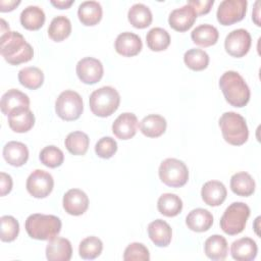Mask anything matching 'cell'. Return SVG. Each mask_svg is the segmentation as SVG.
Masks as SVG:
<instances>
[{
    "mask_svg": "<svg viewBox=\"0 0 261 261\" xmlns=\"http://www.w3.org/2000/svg\"><path fill=\"white\" fill-rule=\"evenodd\" d=\"M0 53L12 65L30 61L34 56L33 47L18 32H11L6 21L1 18Z\"/></svg>",
    "mask_w": 261,
    "mask_h": 261,
    "instance_id": "1",
    "label": "cell"
},
{
    "mask_svg": "<svg viewBox=\"0 0 261 261\" xmlns=\"http://www.w3.org/2000/svg\"><path fill=\"white\" fill-rule=\"evenodd\" d=\"M225 100L234 107H244L250 100V89L243 76L233 70L225 71L219 80Z\"/></svg>",
    "mask_w": 261,
    "mask_h": 261,
    "instance_id": "2",
    "label": "cell"
},
{
    "mask_svg": "<svg viewBox=\"0 0 261 261\" xmlns=\"http://www.w3.org/2000/svg\"><path fill=\"white\" fill-rule=\"evenodd\" d=\"M24 227L32 239L49 241L60 232L61 220L55 215L35 213L27 218Z\"/></svg>",
    "mask_w": 261,
    "mask_h": 261,
    "instance_id": "3",
    "label": "cell"
},
{
    "mask_svg": "<svg viewBox=\"0 0 261 261\" xmlns=\"http://www.w3.org/2000/svg\"><path fill=\"white\" fill-rule=\"evenodd\" d=\"M219 126L225 142L233 146L245 144L249 138V129L245 118L232 111L224 112L219 118Z\"/></svg>",
    "mask_w": 261,
    "mask_h": 261,
    "instance_id": "4",
    "label": "cell"
},
{
    "mask_svg": "<svg viewBox=\"0 0 261 261\" xmlns=\"http://www.w3.org/2000/svg\"><path fill=\"white\" fill-rule=\"evenodd\" d=\"M120 103L118 92L110 87L105 86L95 90L89 99L91 111L99 117H106L114 113Z\"/></svg>",
    "mask_w": 261,
    "mask_h": 261,
    "instance_id": "5",
    "label": "cell"
},
{
    "mask_svg": "<svg viewBox=\"0 0 261 261\" xmlns=\"http://www.w3.org/2000/svg\"><path fill=\"white\" fill-rule=\"evenodd\" d=\"M250 216V208L243 202L231 203L220 218L221 229L229 236L242 232Z\"/></svg>",
    "mask_w": 261,
    "mask_h": 261,
    "instance_id": "6",
    "label": "cell"
},
{
    "mask_svg": "<svg viewBox=\"0 0 261 261\" xmlns=\"http://www.w3.org/2000/svg\"><path fill=\"white\" fill-rule=\"evenodd\" d=\"M158 173L161 181L172 188L182 187L189 179L187 165L181 160L175 158H167L163 160L159 166Z\"/></svg>",
    "mask_w": 261,
    "mask_h": 261,
    "instance_id": "7",
    "label": "cell"
},
{
    "mask_svg": "<svg viewBox=\"0 0 261 261\" xmlns=\"http://www.w3.org/2000/svg\"><path fill=\"white\" fill-rule=\"evenodd\" d=\"M83 110V99L81 95L74 91H63L56 99L55 111L56 114L63 120H76L77 118H80Z\"/></svg>",
    "mask_w": 261,
    "mask_h": 261,
    "instance_id": "8",
    "label": "cell"
},
{
    "mask_svg": "<svg viewBox=\"0 0 261 261\" xmlns=\"http://www.w3.org/2000/svg\"><path fill=\"white\" fill-rule=\"evenodd\" d=\"M247 4L246 0H223L217 8V20L222 25L241 21L245 17Z\"/></svg>",
    "mask_w": 261,
    "mask_h": 261,
    "instance_id": "9",
    "label": "cell"
},
{
    "mask_svg": "<svg viewBox=\"0 0 261 261\" xmlns=\"http://www.w3.org/2000/svg\"><path fill=\"white\" fill-rule=\"evenodd\" d=\"M54 179L52 175L42 169L34 170L27 179V190L35 198H46L52 192Z\"/></svg>",
    "mask_w": 261,
    "mask_h": 261,
    "instance_id": "10",
    "label": "cell"
},
{
    "mask_svg": "<svg viewBox=\"0 0 261 261\" xmlns=\"http://www.w3.org/2000/svg\"><path fill=\"white\" fill-rule=\"evenodd\" d=\"M252 39L250 33L245 29L231 31L225 38L224 47L226 52L237 58L245 56L251 47Z\"/></svg>",
    "mask_w": 261,
    "mask_h": 261,
    "instance_id": "11",
    "label": "cell"
},
{
    "mask_svg": "<svg viewBox=\"0 0 261 261\" xmlns=\"http://www.w3.org/2000/svg\"><path fill=\"white\" fill-rule=\"evenodd\" d=\"M76 74L79 79L87 85L98 83L103 76V65L100 60L93 57H85L76 64Z\"/></svg>",
    "mask_w": 261,
    "mask_h": 261,
    "instance_id": "12",
    "label": "cell"
},
{
    "mask_svg": "<svg viewBox=\"0 0 261 261\" xmlns=\"http://www.w3.org/2000/svg\"><path fill=\"white\" fill-rule=\"evenodd\" d=\"M63 208L70 215L79 216L84 214L89 207L87 194L80 189H70L63 196Z\"/></svg>",
    "mask_w": 261,
    "mask_h": 261,
    "instance_id": "13",
    "label": "cell"
},
{
    "mask_svg": "<svg viewBox=\"0 0 261 261\" xmlns=\"http://www.w3.org/2000/svg\"><path fill=\"white\" fill-rule=\"evenodd\" d=\"M196 18L197 14L194 8L191 5L186 4L171 11L168 17V23L177 32H186L192 28Z\"/></svg>",
    "mask_w": 261,
    "mask_h": 261,
    "instance_id": "14",
    "label": "cell"
},
{
    "mask_svg": "<svg viewBox=\"0 0 261 261\" xmlns=\"http://www.w3.org/2000/svg\"><path fill=\"white\" fill-rule=\"evenodd\" d=\"M138 127L139 121L136 114L124 112L114 120L112 132L120 140H129L137 134Z\"/></svg>",
    "mask_w": 261,
    "mask_h": 261,
    "instance_id": "15",
    "label": "cell"
},
{
    "mask_svg": "<svg viewBox=\"0 0 261 261\" xmlns=\"http://www.w3.org/2000/svg\"><path fill=\"white\" fill-rule=\"evenodd\" d=\"M114 47L118 54L132 57L141 52L143 43L138 35L130 32H124L117 36Z\"/></svg>",
    "mask_w": 261,
    "mask_h": 261,
    "instance_id": "16",
    "label": "cell"
},
{
    "mask_svg": "<svg viewBox=\"0 0 261 261\" xmlns=\"http://www.w3.org/2000/svg\"><path fill=\"white\" fill-rule=\"evenodd\" d=\"M72 247L67 239L55 237L49 240L46 246V258L49 261H69Z\"/></svg>",
    "mask_w": 261,
    "mask_h": 261,
    "instance_id": "17",
    "label": "cell"
},
{
    "mask_svg": "<svg viewBox=\"0 0 261 261\" xmlns=\"http://www.w3.org/2000/svg\"><path fill=\"white\" fill-rule=\"evenodd\" d=\"M1 111L4 115H9L15 109L30 108V98L27 94L16 89H10L3 94L0 102Z\"/></svg>",
    "mask_w": 261,
    "mask_h": 261,
    "instance_id": "18",
    "label": "cell"
},
{
    "mask_svg": "<svg viewBox=\"0 0 261 261\" xmlns=\"http://www.w3.org/2000/svg\"><path fill=\"white\" fill-rule=\"evenodd\" d=\"M227 191L225 186L218 180H209L204 184L201 190L203 201L209 206H219L226 199Z\"/></svg>",
    "mask_w": 261,
    "mask_h": 261,
    "instance_id": "19",
    "label": "cell"
},
{
    "mask_svg": "<svg viewBox=\"0 0 261 261\" xmlns=\"http://www.w3.org/2000/svg\"><path fill=\"white\" fill-rule=\"evenodd\" d=\"M258 247L251 238H242L234 241L230 247L231 257L237 261H251L256 258Z\"/></svg>",
    "mask_w": 261,
    "mask_h": 261,
    "instance_id": "20",
    "label": "cell"
},
{
    "mask_svg": "<svg viewBox=\"0 0 261 261\" xmlns=\"http://www.w3.org/2000/svg\"><path fill=\"white\" fill-rule=\"evenodd\" d=\"M8 124L15 133H27L35 124V115L30 108L15 109L8 115Z\"/></svg>",
    "mask_w": 261,
    "mask_h": 261,
    "instance_id": "21",
    "label": "cell"
},
{
    "mask_svg": "<svg viewBox=\"0 0 261 261\" xmlns=\"http://www.w3.org/2000/svg\"><path fill=\"white\" fill-rule=\"evenodd\" d=\"M3 157L8 164L19 167L29 159L28 147L23 143L10 141L3 147Z\"/></svg>",
    "mask_w": 261,
    "mask_h": 261,
    "instance_id": "22",
    "label": "cell"
},
{
    "mask_svg": "<svg viewBox=\"0 0 261 261\" xmlns=\"http://www.w3.org/2000/svg\"><path fill=\"white\" fill-rule=\"evenodd\" d=\"M148 234L157 247H167L171 242L172 230L166 221L156 219L149 223Z\"/></svg>",
    "mask_w": 261,
    "mask_h": 261,
    "instance_id": "23",
    "label": "cell"
},
{
    "mask_svg": "<svg viewBox=\"0 0 261 261\" xmlns=\"http://www.w3.org/2000/svg\"><path fill=\"white\" fill-rule=\"evenodd\" d=\"M186 223L188 227L197 232H203L208 230L213 224L212 214L203 208L193 209L186 218Z\"/></svg>",
    "mask_w": 261,
    "mask_h": 261,
    "instance_id": "24",
    "label": "cell"
},
{
    "mask_svg": "<svg viewBox=\"0 0 261 261\" xmlns=\"http://www.w3.org/2000/svg\"><path fill=\"white\" fill-rule=\"evenodd\" d=\"M102 14V6L97 1H84L77 9L79 19L85 25L97 24L101 20Z\"/></svg>",
    "mask_w": 261,
    "mask_h": 261,
    "instance_id": "25",
    "label": "cell"
},
{
    "mask_svg": "<svg viewBox=\"0 0 261 261\" xmlns=\"http://www.w3.org/2000/svg\"><path fill=\"white\" fill-rule=\"evenodd\" d=\"M204 251L206 256L211 260H224L228 252L227 242L222 236L213 234L205 241Z\"/></svg>",
    "mask_w": 261,
    "mask_h": 261,
    "instance_id": "26",
    "label": "cell"
},
{
    "mask_svg": "<svg viewBox=\"0 0 261 261\" xmlns=\"http://www.w3.org/2000/svg\"><path fill=\"white\" fill-rule=\"evenodd\" d=\"M19 19L24 29L37 31L43 27L46 17L42 8L36 5H30L21 11Z\"/></svg>",
    "mask_w": 261,
    "mask_h": 261,
    "instance_id": "27",
    "label": "cell"
},
{
    "mask_svg": "<svg viewBox=\"0 0 261 261\" xmlns=\"http://www.w3.org/2000/svg\"><path fill=\"white\" fill-rule=\"evenodd\" d=\"M219 37V33L212 24L204 23L196 27L192 33L191 38L196 45L201 47H209L216 44Z\"/></svg>",
    "mask_w": 261,
    "mask_h": 261,
    "instance_id": "28",
    "label": "cell"
},
{
    "mask_svg": "<svg viewBox=\"0 0 261 261\" xmlns=\"http://www.w3.org/2000/svg\"><path fill=\"white\" fill-rule=\"evenodd\" d=\"M255 180L248 172L240 171L230 177V189L238 196L249 197L255 192Z\"/></svg>",
    "mask_w": 261,
    "mask_h": 261,
    "instance_id": "29",
    "label": "cell"
},
{
    "mask_svg": "<svg viewBox=\"0 0 261 261\" xmlns=\"http://www.w3.org/2000/svg\"><path fill=\"white\" fill-rule=\"evenodd\" d=\"M166 120L159 114H149L145 116L141 123L140 128L143 135L149 138H157L164 134L166 129Z\"/></svg>",
    "mask_w": 261,
    "mask_h": 261,
    "instance_id": "30",
    "label": "cell"
},
{
    "mask_svg": "<svg viewBox=\"0 0 261 261\" xmlns=\"http://www.w3.org/2000/svg\"><path fill=\"white\" fill-rule=\"evenodd\" d=\"M127 18L133 27L145 29L151 24L153 16L148 6L142 3H136L128 9Z\"/></svg>",
    "mask_w": 261,
    "mask_h": 261,
    "instance_id": "31",
    "label": "cell"
},
{
    "mask_svg": "<svg viewBox=\"0 0 261 261\" xmlns=\"http://www.w3.org/2000/svg\"><path fill=\"white\" fill-rule=\"evenodd\" d=\"M158 211L167 217L178 215L182 209V201L175 194L165 193L162 194L157 202Z\"/></svg>",
    "mask_w": 261,
    "mask_h": 261,
    "instance_id": "32",
    "label": "cell"
},
{
    "mask_svg": "<svg viewBox=\"0 0 261 261\" xmlns=\"http://www.w3.org/2000/svg\"><path fill=\"white\" fill-rule=\"evenodd\" d=\"M71 33V22L69 18L64 15L55 16L48 28L49 37L55 42L65 40Z\"/></svg>",
    "mask_w": 261,
    "mask_h": 261,
    "instance_id": "33",
    "label": "cell"
},
{
    "mask_svg": "<svg viewBox=\"0 0 261 261\" xmlns=\"http://www.w3.org/2000/svg\"><path fill=\"white\" fill-rule=\"evenodd\" d=\"M64 144L69 153L73 155H85L89 148L90 139L87 134L76 130L67 135Z\"/></svg>",
    "mask_w": 261,
    "mask_h": 261,
    "instance_id": "34",
    "label": "cell"
},
{
    "mask_svg": "<svg viewBox=\"0 0 261 261\" xmlns=\"http://www.w3.org/2000/svg\"><path fill=\"white\" fill-rule=\"evenodd\" d=\"M18 81L24 88L36 90L44 83L43 71L35 66H28L18 71Z\"/></svg>",
    "mask_w": 261,
    "mask_h": 261,
    "instance_id": "35",
    "label": "cell"
},
{
    "mask_svg": "<svg viewBox=\"0 0 261 261\" xmlns=\"http://www.w3.org/2000/svg\"><path fill=\"white\" fill-rule=\"evenodd\" d=\"M146 42L149 49L159 52L167 49L170 44V36L168 32L162 28H153L147 33Z\"/></svg>",
    "mask_w": 261,
    "mask_h": 261,
    "instance_id": "36",
    "label": "cell"
},
{
    "mask_svg": "<svg viewBox=\"0 0 261 261\" xmlns=\"http://www.w3.org/2000/svg\"><path fill=\"white\" fill-rule=\"evenodd\" d=\"M103 250L102 241L94 236L84 239L79 246V253L83 259L92 260L97 258Z\"/></svg>",
    "mask_w": 261,
    "mask_h": 261,
    "instance_id": "37",
    "label": "cell"
},
{
    "mask_svg": "<svg viewBox=\"0 0 261 261\" xmlns=\"http://www.w3.org/2000/svg\"><path fill=\"white\" fill-rule=\"evenodd\" d=\"M186 65L196 71L205 69L209 64V55L202 49H190L184 55Z\"/></svg>",
    "mask_w": 261,
    "mask_h": 261,
    "instance_id": "38",
    "label": "cell"
},
{
    "mask_svg": "<svg viewBox=\"0 0 261 261\" xmlns=\"http://www.w3.org/2000/svg\"><path fill=\"white\" fill-rule=\"evenodd\" d=\"M39 158L45 166L50 168H55L60 166L63 163L64 155L59 148H57L56 146L50 145V146L44 147L41 150Z\"/></svg>",
    "mask_w": 261,
    "mask_h": 261,
    "instance_id": "39",
    "label": "cell"
},
{
    "mask_svg": "<svg viewBox=\"0 0 261 261\" xmlns=\"http://www.w3.org/2000/svg\"><path fill=\"white\" fill-rule=\"evenodd\" d=\"M1 233L0 239L2 242H12L16 239L19 232L18 221L10 215H4L0 218Z\"/></svg>",
    "mask_w": 261,
    "mask_h": 261,
    "instance_id": "40",
    "label": "cell"
},
{
    "mask_svg": "<svg viewBox=\"0 0 261 261\" xmlns=\"http://www.w3.org/2000/svg\"><path fill=\"white\" fill-rule=\"evenodd\" d=\"M123 260H125V261H149L150 253L145 245H143L141 243H132L124 250Z\"/></svg>",
    "mask_w": 261,
    "mask_h": 261,
    "instance_id": "41",
    "label": "cell"
},
{
    "mask_svg": "<svg viewBox=\"0 0 261 261\" xmlns=\"http://www.w3.org/2000/svg\"><path fill=\"white\" fill-rule=\"evenodd\" d=\"M117 151V143L111 137L101 138L95 145V152L98 157L103 159L111 158Z\"/></svg>",
    "mask_w": 261,
    "mask_h": 261,
    "instance_id": "42",
    "label": "cell"
},
{
    "mask_svg": "<svg viewBox=\"0 0 261 261\" xmlns=\"http://www.w3.org/2000/svg\"><path fill=\"white\" fill-rule=\"evenodd\" d=\"M189 5H191L197 15L206 14L210 11L212 5L214 4L213 0H190L188 1Z\"/></svg>",
    "mask_w": 261,
    "mask_h": 261,
    "instance_id": "43",
    "label": "cell"
},
{
    "mask_svg": "<svg viewBox=\"0 0 261 261\" xmlns=\"http://www.w3.org/2000/svg\"><path fill=\"white\" fill-rule=\"evenodd\" d=\"M12 189V178L9 174L5 172L0 173V190H1V196H5L8 193H10Z\"/></svg>",
    "mask_w": 261,
    "mask_h": 261,
    "instance_id": "44",
    "label": "cell"
},
{
    "mask_svg": "<svg viewBox=\"0 0 261 261\" xmlns=\"http://www.w3.org/2000/svg\"><path fill=\"white\" fill-rule=\"evenodd\" d=\"M20 3V1H4V0H1L0 1V10L2 12H5V11H11L13 10L18 4Z\"/></svg>",
    "mask_w": 261,
    "mask_h": 261,
    "instance_id": "45",
    "label": "cell"
},
{
    "mask_svg": "<svg viewBox=\"0 0 261 261\" xmlns=\"http://www.w3.org/2000/svg\"><path fill=\"white\" fill-rule=\"evenodd\" d=\"M73 0H57V1H55V0H51L50 1V3L53 5V6H55L56 8H59V9H66V8H68V7H70V5L71 4H73Z\"/></svg>",
    "mask_w": 261,
    "mask_h": 261,
    "instance_id": "46",
    "label": "cell"
},
{
    "mask_svg": "<svg viewBox=\"0 0 261 261\" xmlns=\"http://www.w3.org/2000/svg\"><path fill=\"white\" fill-rule=\"evenodd\" d=\"M259 4H260V2H259V1H256V3H255V8H254L255 12H253V16H252V19L254 20V22H255L258 27H260V21H259V8H258Z\"/></svg>",
    "mask_w": 261,
    "mask_h": 261,
    "instance_id": "47",
    "label": "cell"
}]
</instances>
